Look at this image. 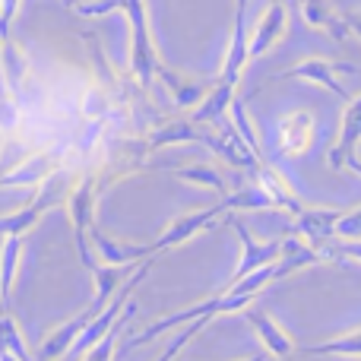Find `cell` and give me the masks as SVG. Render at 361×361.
<instances>
[{"mask_svg":"<svg viewBox=\"0 0 361 361\" xmlns=\"http://www.w3.org/2000/svg\"><path fill=\"white\" fill-rule=\"evenodd\" d=\"M254 301H257V295L222 292V295H216V298H206V301H200V305H190V307H184V311H175V314H169V317H162V320H156V324H149L143 333H140V336H133L130 343H127V349H137V345L152 343L156 336H162V333L175 330V326H187L190 320H197V317H219V314H238V311H244V307H250Z\"/></svg>","mask_w":361,"mask_h":361,"instance_id":"obj_1","label":"cell"},{"mask_svg":"<svg viewBox=\"0 0 361 361\" xmlns=\"http://www.w3.org/2000/svg\"><path fill=\"white\" fill-rule=\"evenodd\" d=\"M124 13H127V23H130V70L140 80V86L149 89L159 70V51H156V42H152L146 0H124Z\"/></svg>","mask_w":361,"mask_h":361,"instance_id":"obj_2","label":"cell"},{"mask_svg":"<svg viewBox=\"0 0 361 361\" xmlns=\"http://www.w3.org/2000/svg\"><path fill=\"white\" fill-rule=\"evenodd\" d=\"M317 140V121L307 108H295V111L282 114L276 124V149L286 159H301L314 149Z\"/></svg>","mask_w":361,"mask_h":361,"instance_id":"obj_3","label":"cell"},{"mask_svg":"<svg viewBox=\"0 0 361 361\" xmlns=\"http://www.w3.org/2000/svg\"><path fill=\"white\" fill-rule=\"evenodd\" d=\"M339 73H355V67H352V63L326 61V57H305V61H298L295 67L282 70V73H276V76H279V80L311 82V86H320V89H326V92L349 102V92H345V86L339 82Z\"/></svg>","mask_w":361,"mask_h":361,"instance_id":"obj_4","label":"cell"},{"mask_svg":"<svg viewBox=\"0 0 361 361\" xmlns=\"http://www.w3.org/2000/svg\"><path fill=\"white\" fill-rule=\"evenodd\" d=\"M247 6L250 0H235V23H231V38H228V48H225L222 57V70H219V82L225 86H235L241 82L244 67H247L250 54H247Z\"/></svg>","mask_w":361,"mask_h":361,"instance_id":"obj_5","label":"cell"},{"mask_svg":"<svg viewBox=\"0 0 361 361\" xmlns=\"http://www.w3.org/2000/svg\"><path fill=\"white\" fill-rule=\"evenodd\" d=\"M345 209H349V206H305L301 212L292 216L295 235H298L307 247H314L320 254V247L336 238V222L345 216Z\"/></svg>","mask_w":361,"mask_h":361,"instance_id":"obj_6","label":"cell"},{"mask_svg":"<svg viewBox=\"0 0 361 361\" xmlns=\"http://www.w3.org/2000/svg\"><path fill=\"white\" fill-rule=\"evenodd\" d=\"M286 32H288V6L282 4V0H269V4L263 6V13L257 16L254 29L247 32V54H250V61H254V57L269 54V51H273L276 44L286 38Z\"/></svg>","mask_w":361,"mask_h":361,"instance_id":"obj_7","label":"cell"},{"mask_svg":"<svg viewBox=\"0 0 361 361\" xmlns=\"http://www.w3.org/2000/svg\"><path fill=\"white\" fill-rule=\"evenodd\" d=\"M225 216H228V212L222 209V203L206 206V209H197V212H184V216L175 219V222L162 231V238H159V241H152V250H156V254H162V250L178 247V244H184V241H190V238L203 235L206 228H212V225H216L219 219H225Z\"/></svg>","mask_w":361,"mask_h":361,"instance_id":"obj_8","label":"cell"},{"mask_svg":"<svg viewBox=\"0 0 361 361\" xmlns=\"http://www.w3.org/2000/svg\"><path fill=\"white\" fill-rule=\"evenodd\" d=\"M358 143H361V92L345 102L343 121H339V137H336V143L330 146V152H326V169L343 171L345 162L355 156Z\"/></svg>","mask_w":361,"mask_h":361,"instance_id":"obj_9","label":"cell"},{"mask_svg":"<svg viewBox=\"0 0 361 361\" xmlns=\"http://www.w3.org/2000/svg\"><path fill=\"white\" fill-rule=\"evenodd\" d=\"M225 222H228L231 228L238 231V241H241V247H244L241 263H238V269H235V276H231V282L244 279V276H250L254 269L267 267V263H276V260L282 257V238H276V241H254V238L247 235V228L238 222L235 212H228V216H225Z\"/></svg>","mask_w":361,"mask_h":361,"instance_id":"obj_10","label":"cell"},{"mask_svg":"<svg viewBox=\"0 0 361 361\" xmlns=\"http://www.w3.org/2000/svg\"><path fill=\"white\" fill-rule=\"evenodd\" d=\"M241 314H244V320H247V324L254 326L257 339H260L263 349H267L273 358H288V355H295V343H292V336H288V333L282 330V326L276 324V320L269 317L267 311H257V307L250 305V307H244Z\"/></svg>","mask_w":361,"mask_h":361,"instance_id":"obj_11","label":"cell"},{"mask_svg":"<svg viewBox=\"0 0 361 361\" xmlns=\"http://www.w3.org/2000/svg\"><path fill=\"white\" fill-rule=\"evenodd\" d=\"M298 13L305 16V23L311 25V29L326 32V35H333L336 42H345V38L352 35L345 19L339 16L330 0H298Z\"/></svg>","mask_w":361,"mask_h":361,"instance_id":"obj_12","label":"cell"},{"mask_svg":"<svg viewBox=\"0 0 361 361\" xmlns=\"http://www.w3.org/2000/svg\"><path fill=\"white\" fill-rule=\"evenodd\" d=\"M156 76L165 82V89L171 92V99H175V105H178V108H197L200 102L206 99V92L212 89L209 82L193 80V76H187V73H178V70L165 67V63H159Z\"/></svg>","mask_w":361,"mask_h":361,"instance_id":"obj_13","label":"cell"},{"mask_svg":"<svg viewBox=\"0 0 361 361\" xmlns=\"http://www.w3.org/2000/svg\"><path fill=\"white\" fill-rule=\"evenodd\" d=\"M231 99H235V86H225V82L216 80L212 89L206 92V99L190 111V121L193 124H219L225 118V111H228Z\"/></svg>","mask_w":361,"mask_h":361,"instance_id":"obj_14","label":"cell"},{"mask_svg":"<svg viewBox=\"0 0 361 361\" xmlns=\"http://www.w3.org/2000/svg\"><path fill=\"white\" fill-rule=\"evenodd\" d=\"M228 121H231V130L241 137V143L247 146L250 152H254L257 159L263 156V146H260V137H257V127H254V121H250V114H247V105H244V99L241 95H235L231 99V105H228Z\"/></svg>","mask_w":361,"mask_h":361,"instance_id":"obj_15","label":"cell"},{"mask_svg":"<svg viewBox=\"0 0 361 361\" xmlns=\"http://www.w3.org/2000/svg\"><path fill=\"white\" fill-rule=\"evenodd\" d=\"M175 178L187 180V184H197V187H209V190L216 193H231V184L228 178L222 175V171L216 169V165H206V162H197V165H187V169H178Z\"/></svg>","mask_w":361,"mask_h":361,"instance_id":"obj_16","label":"cell"},{"mask_svg":"<svg viewBox=\"0 0 361 361\" xmlns=\"http://www.w3.org/2000/svg\"><path fill=\"white\" fill-rule=\"evenodd\" d=\"M301 355H345V358H361V330L343 333L336 339H326V343L307 345L301 349Z\"/></svg>","mask_w":361,"mask_h":361,"instance_id":"obj_17","label":"cell"},{"mask_svg":"<svg viewBox=\"0 0 361 361\" xmlns=\"http://www.w3.org/2000/svg\"><path fill=\"white\" fill-rule=\"evenodd\" d=\"M133 311H137V305H130V301H127V311H124V317H121V320H114V326H111V330H108L105 336H102L99 343H95L92 349L86 352V361H111V358H114V343H118V333H121V326H124L127 320L133 317Z\"/></svg>","mask_w":361,"mask_h":361,"instance_id":"obj_18","label":"cell"},{"mask_svg":"<svg viewBox=\"0 0 361 361\" xmlns=\"http://www.w3.org/2000/svg\"><path fill=\"white\" fill-rule=\"evenodd\" d=\"M209 320H212V317H197V320H190V324H187L184 330H180L178 336H175V343H171L169 349H165V352H162V355H159L156 361H175V358H178V352L184 349V345L190 343V339L197 336V333H203V330H206V324H209Z\"/></svg>","mask_w":361,"mask_h":361,"instance_id":"obj_19","label":"cell"},{"mask_svg":"<svg viewBox=\"0 0 361 361\" xmlns=\"http://www.w3.org/2000/svg\"><path fill=\"white\" fill-rule=\"evenodd\" d=\"M320 257L324 260H333V257H352V260L361 263V238H333L320 247Z\"/></svg>","mask_w":361,"mask_h":361,"instance_id":"obj_20","label":"cell"},{"mask_svg":"<svg viewBox=\"0 0 361 361\" xmlns=\"http://www.w3.org/2000/svg\"><path fill=\"white\" fill-rule=\"evenodd\" d=\"M336 238H361V203L349 206L345 216L336 222Z\"/></svg>","mask_w":361,"mask_h":361,"instance_id":"obj_21","label":"cell"},{"mask_svg":"<svg viewBox=\"0 0 361 361\" xmlns=\"http://www.w3.org/2000/svg\"><path fill=\"white\" fill-rule=\"evenodd\" d=\"M35 219H38V209H29L25 216L19 212V216L4 219V222H0V235H23V228H29Z\"/></svg>","mask_w":361,"mask_h":361,"instance_id":"obj_22","label":"cell"},{"mask_svg":"<svg viewBox=\"0 0 361 361\" xmlns=\"http://www.w3.org/2000/svg\"><path fill=\"white\" fill-rule=\"evenodd\" d=\"M124 10V0H92V4H76V13L82 16H105V13Z\"/></svg>","mask_w":361,"mask_h":361,"instance_id":"obj_23","label":"cell"},{"mask_svg":"<svg viewBox=\"0 0 361 361\" xmlns=\"http://www.w3.org/2000/svg\"><path fill=\"white\" fill-rule=\"evenodd\" d=\"M16 254H19V241L16 238H10L6 241V247H4V276H0V282H4V292L10 288V282H13V269H16Z\"/></svg>","mask_w":361,"mask_h":361,"instance_id":"obj_24","label":"cell"},{"mask_svg":"<svg viewBox=\"0 0 361 361\" xmlns=\"http://www.w3.org/2000/svg\"><path fill=\"white\" fill-rule=\"evenodd\" d=\"M19 0H0V35L6 38V32H10V19L13 13H16Z\"/></svg>","mask_w":361,"mask_h":361,"instance_id":"obj_25","label":"cell"},{"mask_svg":"<svg viewBox=\"0 0 361 361\" xmlns=\"http://www.w3.org/2000/svg\"><path fill=\"white\" fill-rule=\"evenodd\" d=\"M343 19H345V25H349L352 35H358V38H361V10H349V13H343Z\"/></svg>","mask_w":361,"mask_h":361,"instance_id":"obj_26","label":"cell"},{"mask_svg":"<svg viewBox=\"0 0 361 361\" xmlns=\"http://www.w3.org/2000/svg\"><path fill=\"white\" fill-rule=\"evenodd\" d=\"M345 169H352V171H355V175L361 178V159H358V156H352L349 162H345Z\"/></svg>","mask_w":361,"mask_h":361,"instance_id":"obj_27","label":"cell"},{"mask_svg":"<svg viewBox=\"0 0 361 361\" xmlns=\"http://www.w3.org/2000/svg\"><path fill=\"white\" fill-rule=\"evenodd\" d=\"M0 361H19L16 355H10V352H0Z\"/></svg>","mask_w":361,"mask_h":361,"instance_id":"obj_28","label":"cell"},{"mask_svg":"<svg viewBox=\"0 0 361 361\" xmlns=\"http://www.w3.org/2000/svg\"><path fill=\"white\" fill-rule=\"evenodd\" d=\"M244 361H267V358H263V352H260V355H250V358H244Z\"/></svg>","mask_w":361,"mask_h":361,"instance_id":"obj_29","label":"cell"}]
</instances>
